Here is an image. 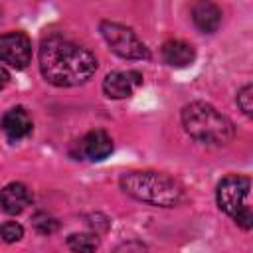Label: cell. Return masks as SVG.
<instances>
[{
  "label": "cell",
  "mask_w": 253,
  "mask_h": 253,
  "mask_svg": "<svg viewBox=\"0 0 253 253\" xmlns=\"http://www.w3.org/2000/svg\"><path fill=\"white\" fill-rule=\"evenodd\" d=\"M40 71L55 87H75L93 77L97 59L87 47L61 36H49L40 47Z\"/></svg>",
  "instance_id": "6da1fadb"
},
{
  "label": "cell",
  "mask_w": 253,
  "mask_h": 253,
  "mask_svg": "<svg viewBox=\"0 0 253 253\" xmlns=\"http://www.w3.org/2000/svg\"><path fill=\"white\" fill-rule=\"evenodd\" d=\"M121 188L134 200L160 206V208H174L184 200V186L164 174L152 170H132L121 176Z\"/></svg>",
  "instance_id": "7a4b0ae2"
},
{
  "label": "cell",
  "mask_w": 253,
  "mask_h": 253,
  "mask_svg": "<svg viewBox=\"0 0 253 253\" xmlns=\"http://www.w3.org/2000/svg\"><path fill=\"white\" fill-rule=\"evenodd\" d=\"M182 125L194 140L211 146H225L235 136L233 123L204 101H194L182 109Z\"/></svg>",
  "instance_id": "3957f363"
},
{
  "label": "cell",
  "mask_w": 253,
  "mask_h": 253,
  "mask_svg": "<svg viewBox=\"0 0 253 253\" xmlns=\"http://www.w3.org/2000/svg\"><path fill=\"white\" fill-rule=\"evenodd\" d=\"M249 194H251V180L247 176L231 174V176H225L217 186L219 210L225 211L243 229H251V225H253Z\"/></svg>",
  "instance_id": "277c9868"
},
{
  "label": "cell",
  "mask_w": 253,
  "mask_h": 253,
  "mask_svg": "<svg viewBox=\"0 0 253 253\" xmlns=\"http://www.w3.org/2000/svg\"><path fill=\"white\" fill-rule=\"evenodd\" d=\"M101 34L109 47L125 57V59H148L150 51L144 45V42L126 26H121L117 22H103L101 24Z\"/></svg>",
  "instance_id": "5b68a950"
},
{
  "label": "cell",
  "mask_w": 253,
  "mask_h": 253,
  "mask_svg": "<svg viewBox=\"0 0 253 253\" xmlns=\"http://www.w3.org/2000/svg\"><path fill=\"white\" fill-rule=\"evenodd\" d=\"M0 61L14 69H24L32 61V42L24 32H8L0 36Z\"/></svg>",
  "instance_id": "8992f818"
},
{
  "label": "cell",
  "mask_w": 253,
  "mask_h": 253,
  "mask_svg": "<svg viewBox=\"0 0 253 253\" xmlns=\"http://www.w3.org/2000/svg\"><path fill=\"white\" fill-rule=\"evenodd\" d=\"M142 85V75L134 69L126 71H111L103 79V91L111 99H125L130 97Z\"/></svg>",
  "instance_id": "52a82bcc"
},
{
  "label": "cell",
  "mask_w": 253,
  "mask_h": 253,
  "mask_svg": "<svg viewBox=\"0 0 253 253\" xmlns=\"http://www.w3.org/2000/svg\"><path fill=\"white\" fill-rule=\"evenodd\" d=\"M0 126H2L8 140L18 142V140L26 138L28 134H32L34 123H32V117L28 115V111L24 107H14V109L4 113Z\"/></svg>",
  "instance_id": "ba28073f"
},
{
  "label": "cell",
  "mask_w": 253,
  "mask_h": 253,
  "mask_svg": "<svg viewBox=\"0 0 253 253\" xmlns=\"http://www.w3.org/2000/svg\"><path fill=\"white\" fill-rule=\"evenodd\" d=\"M30 202H32V194L28 186L20 182H12L0 190V210L4 213H10V215L20 213L30 206Z\"/></svg>",
  "instance_id": "9c48e42d"
},
{
  "label": "cell",
  "mask_w": 253,
  "mask_h": 253,
  "mask_svg": "<svg viewBox=\"0 0 253 253\" xmlns=\"http://www.w3.org/2000/svg\"><path fill=\"white\" fill-rule=\"evenodd\" d=\"M81 150L89 160H105L113 152V140L103 128H95L81 138Z\"/></svg>",
  "instance_id": "30bf717a"
},
{
  "label": "cell",
  "mask_w": 253,
  "mask_h": 253,
  "mask_svg": "<svg viewBox=\"0 0 253 253\" xmlns=\"http://www.w3.org/2000/svg\"><path fill=\"white\" fill-rule=\"evenodd\" d=\"M192 20L204 34H213L221 24V10L213 2H196L192 6Z\"/></svg>",
  "instance_id": "8fae6325"
},
{
  "label": "cell",
  "mask_w": 253,
  "mask_h": 253,
  "mask_svg": "<svg viewBox=\"0 0 253 253\" xmlns=\"http://www.w3.org/2000/svg\"><path fill=\"white\" fill-rule=\"evenodd\" d=\"M162 59L172 67H188L196 59V49L182 40H168L162 45Z\"/></svg>",
  "instance_id": "7c38bea8"
},
{
  "label": "cell",
  "mask_w": 253,
  "mask_h": 253,
  "mask_svg": "<svg viewBox=\"0 0 253 253\" xmlns=\"http://www.w3.org/2000/svg\"><path fill=\"white\" fill-rule=\"evenodd\" d=\"M67 247L73 253H95L99 247V237L95 233H71L67 237Z\"/></svg>",
  "instance_id": "4fadbf2b"
},
{
  "label": "cell",
  "mask_w": 253,
  "mask_h": 253,
  "mask_svg": "<svg viewBox=\"0 0 253 253\" xmlns=\"http://www.w3.org/2000/svg\"><path fill=\"white\" fill-rule=\"evenodd\" d=\"M0 237L6 241V243H14V241H20L24 237V227L18 223V221H4L0 225Z\"/></svg>",
  "instance_id": "5bb4252c"
},
{
  "label": "cell",
  "mask_w": 253,
  "mask_h": 253,
  "mask_svg": "<svg viewBox=\"0 0 253 253\" xmlns=\"http://www.w3.org/2000/svg\"><path fill=\"white\" fill-rule=\"evenodd\" d=\"M237 105L239 109L249 117L253 113V87L251 85H245L239 93H237Z\"/></svg>",
  "instance_id": "9a60e30c"
},
{
  "label": "cell",
  "mask_w": 253,
  "mask_h": 253,
  "mask_svg": "<svg viewBox=\"0 0 253 253\" xmlns=\"http://www.w3.org/2000/svg\"><path fill=\"white\" fill-rule=\"evenodd\" d=\"M34 225H36V229L40 231V233H53L55 229H57V221L53 219V217H49V215H45V213H40V215H36L34 217Z\"/></svg>",
  "instance_id": "2e32d148"
},
{
  "label": "cell",
  "mask_w": 253,
  "mask_h": 253,
  "mask_svg": "<svg viewBox=\"0 0 253 253\" xmlns=\"http://www.w3.org/2000/svg\"><path fill=\"white\" fill-rule=\"evenodd\" d=\"M115 253H150V251H148L146 245H142L138 241H126V243L119 245L115 249Z\"/></svg>",
  "instance_id": "e0dca14e"
},
{
  "label": "cell",
  "mask_w": 253,
  "mask_h": 253,
  "mask_svg": "<svg viewBox=\"0 0 253 253\" xmlns=\"http://www.w3.org/2000/svg\"><path fill=\"white\" fill-rule=\"evenodd\" d=\"M8 81H10V73L0 65V89H4L8 85Z\"/></svg>",
  "instance_id": "ac0fdd59"
}]
</instances>
